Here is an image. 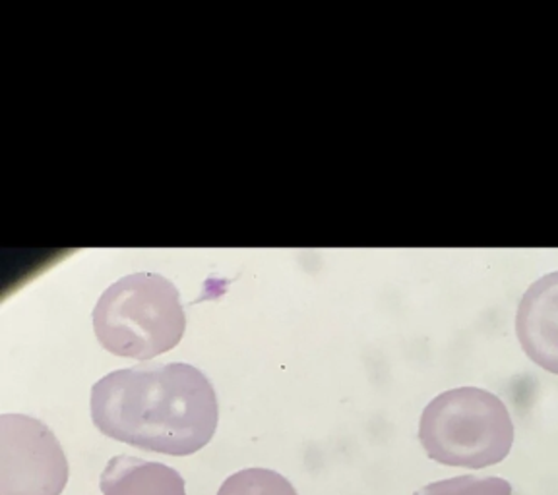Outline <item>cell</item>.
I'll return each instance as SVG.
<instances>
[{
  "mask_svg": "<svg viewBox=\"0 0 558 495\" xmlns=\"http://www.w3.org/2000/svg\"><path fill=\"white\" fill-rule=\"evenodd\" d=\"M92 420L101 434L144 451L189 457L218 430V395L198 368L138 364L92 387Z\"/></svg>",
  "mask_w": 558,
  "mask_h": 495,
  "instance_id": "obj_1",
  "label": "cell"
},
{
  "mask_svg": "<svg viewBox=\"0 0 558 495\" xmlns=\"http://www.w3.org/2000/svg\"><path fill=\"white\" fill-rule=\"evenodd\" d=\"M92 320L101 347L136 360H149L177 347L186 325L177 287L149 271L126 275L107 288Z\"/></svg>",
  "mask_w": 558,
  "mask_h": 495,
  "instance_id": "obj_2",
  "label": "cell"
},
{
  "mask_svg": "<svg viewBox=\"0 0 558 495\" xmlns=\"http://www.w3.org/2000/svg\"><path fill=\"white\" fill-rule=\"evenodd\" d=\"M418 442L428 459L440 465L485 469L508 457L514 424L495 393L458 387L428 403L418 424Z\"/></svg>",
  "mask_w": 558,
  "mask_h": 495,
  "instance_id": "obj_3",
  "label": "cell"
},
{
  "mask_svg": "<svg viewBox=\"0 0 558 495\" xmlns=\"http://www.w3.org/2000/svg\"><path fill=\"white\" fill-rule=\"evenodd\" d=\"M69 474L51 428L26 414L0 417V495H62Z\"/></svg>",
  "mask_w": 558,
  "mask_h": 495,
  "instance_id": "obj_4",
  "label": "cell"
},
{
  "mask_svg": "<svg viewBox=\"0 0 558 495\" xmlns=\"http://www.w3.org/2000/svg\"><path fill=\"white\" fill-rule=\"evenodd\" d=\"M515 330L525 355L550 374H558V271L537 279L525 290Z\"/></svg>",
  "mask_w": 558,
  "mask_h": 495,
  "instance_id": "obj_5",
  "label": "cell"
},
{
  "mask_svg": "<svg viewBox=\"0 0 558 495\" xmlns=\"http://www.w3.org/2000/svg\"><path fill=\"white\" fill-rule=\"evenodd\" d=\"M99 490L104 495H186L177 470L131 455H117L105 465Z\"/></svg>",
  "mask_w": 558,
  "mask_h": 495,
  "instance_id": "obj_6",
  "label": "cell"
},
{
  "mask_svg": "<svg viewBox=\"0 0 558 495\" xmlns=\"http://www.w3.org/2000/svg\"><path fill=\"white\" fill-rule=\"evenodd\" d=\"M216 495H299L283 474L270 469H244L231 474Z\"/></svg>",
  "mask_w": 558,
  "mask_h": 495,
  "instance_id": "obj_7",
  "label": "cell"
},
{
  "mask_svg": "<svg viewBox=\"0 0 558 495\" xmlns=\"http://www.w3.org/2000/svg\"><path fill=\"white\" fill-rule=\"evenodd\" d=\"M413 495H514V487L508 480L495 477H456L427 484Z\"/></svg>",
  "mask_w": 558,
  "mask_h": 495,
  "instance_id": "obj_8",
  "label": "cell"
}]
</instances>
